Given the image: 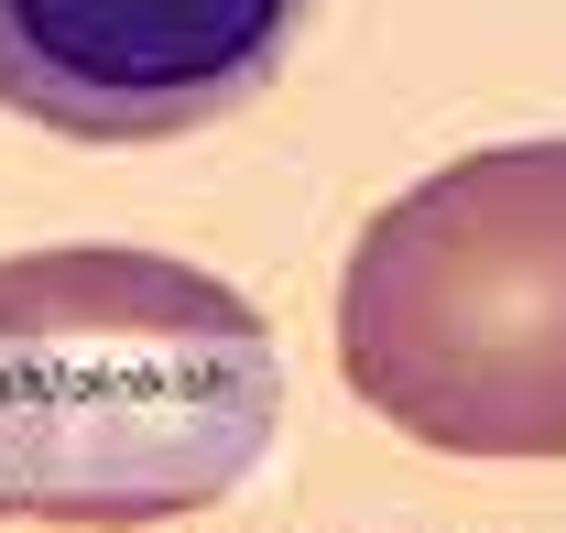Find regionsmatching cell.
<instances>
[{"label": "cell", "instance_id": "6da1fadb", "mask_svg": "<svg viewBox=\"0 0 566 533\" xmlns=\"http://www.w3.org/2000/svg\"><path fill=\"white\" fill-rule=\"evenodd\" d=\"M273 414L283 359L240 283L132 240L0 262V523L208 512L262 468Z\"/></svg>", "mask_w": 566, "mask_h": 533}, {"label": "cell", "instance_id": "7a4b0ae2", "mask_svg": "<svg viewBox=\"0 0 566 533\" xmlns=\"http://www.w3.org/2000/svg\"><path fill=\"white\" fill-rule=\"evenodd\" d=\"M338 370L424 458H566V132L480 142L370 207L338 272Z\"/></svg>", "mask_w": 566, "mask_h": 533}, {"label": "cell", "instance_id": "3957f363", "mask_svg": "<svg viewBox=\"0 0 566 533\" xmlns=\"http://www.w3.org/2000/svg\"><path fill=\"white\" fill-rule=\"evenodd\" d=\"M316 0H0V109L66 142L229 121Z\"/></svg>", "mask_w": 566, "mask_h": 533}]
</instances>
